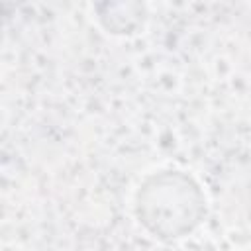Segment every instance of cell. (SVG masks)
<instances>
[{"mask_svg": "<svg viewBox=\"0 0 251 251\" xmlns=\"http://www.w3.org/2000/svg\"><path fill=\"white\" fill-rule=\"evenodd\" d=\"M139 222L163 239L190 233L206 216V198L192 176L182 171L151 175L135 198Z\"/></svg>", "mask_w": 251, "mask_h": 251, "instance_id": "1", "label": "cell"}]
</instances>
